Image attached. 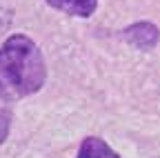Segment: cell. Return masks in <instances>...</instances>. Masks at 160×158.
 <instances>
[{
	"instance_id": "cell-1",
	"label": "cell",
	"mask_w": 160,
	"mask_h": 158,
	"mask_svg": "<svg viewBox=\"0 0 160 158\" xmlns=\"http://www.w3.org/2000/svg\"><path fill=\"white\" fill-rule=\"evenodd\" d=\"M47 80L40 47L25 33L9 36L0 47V100L11 103L38 94Z\"/></svg>"
},
{
	"instance_id": "cell-2",
	"label": "cell",
	"mask_w": 160,
	"mask_h": 158,
	"mask_svg": "<svg viewBox=\"0 0 160 158\" xmlns=\"http://www.w3.org/2000/svg\"><path fill=\"white\" fill-rule=\"evenodd\" d=\"M122 38L133 47V49H140V51H149L158 45L160 40V29L149 23V20H140V23H133L129 25L125 31H122Z\"/></svg>"
},
{
	"instance_id": "cell-3",
	"label": "cell",
	"mask_w": 160,
	"mask_h": 158,
	"mask_svg": "<svg viewBox=\"0 0 160 158\" xmlns=\"http://www.w3.org/2000/svg\"><path fill=\"white\" fill-rule=\"evenodd\" d=\"M76 158H120V154L98 136H87L78 147Z\"/></svg>"
},
{
	"instance_id": "cell-4",
	"label": "cell",
	"mask_w": 160,
	"mask_h": 158,
	"mask_svg": "<svg viewBox=\"0 0 160 158\" xmlns=\"http://www.w3.org/2000/svg\"><path fill=\"white\" fill-rule=\"evenodd\" d=\"M45 3L62 13L78 16V18H89L98 7V0H45Z\"/></svg>"
},
{
	"instance_id": "cell-5",
	"label": "cell",
	"mask_w": 160,
	"mask_h": 158,
	"mask_svg": "<svg viewBox=\"0 0 160 158\" xmlns=\"http://www.w3.org/2000/svg\"><path fill=\"white\" fill-rule=\"evenodd\" d=\"M9 129H11V109L5 100H0V145L7 140Z\"/></svg>"
}]
</instances>
